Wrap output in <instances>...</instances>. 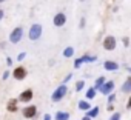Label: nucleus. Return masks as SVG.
Instances as JSON below:
<instances>
[{
	"label": "nucleus",
	"mask_w": 131,
	"mask_h": 120,
	"mask_svg": "<svg viewBox=\"0 0 131 120\" xmlns=\"http://www.w3.org/2000/svg\"><path fill=\"white\" fill-rule=\"evenodd\" d=\"M43 120H52L51 114H43Z\"/></svg>",
	"instance_id": "nucleus-32"
},
{
	"label": "nucleus",
	"mask_w": 131,
	"mask_h": 120,
	"mask_svg": "<svg viewBox=\"0 0 131 120\" xmlns=\"http://www.w3.org/2000/svg\"><path fill=\"white\" fill-rule=\"evenodd\" d=\"M22 37H23V28H22V26H17V28H14V29L11 31V34H9V42H11L13 45H17V43L22 40Z\"/></svg>",
	"instance_id": "nucleus-3"
},
{
	"label": "nucleus",
	"mask_w": 131,
	"mask_h": 120,
	"mask_svg": "<svg viewBox=\"0 0 131 120\" xmlns=\"http://www.w3.org/2000/svg\"><path fill=\"white\" fill-rule=\"evenodd\" d=\"M99 111H100V109H99V106H93V108L85 114V115H88L90 118H96V117L99 115Z\"/></svg>",
	"instance_id": "nucleus-17"
},
{
	"label": "nucleus",
	"mask_w": 131,
	"mask_h": 120,
	"mask_svg": "<svg viewBox=\"0 0 131 120\" xmlns=\"http://www.w3.org/2000/svg\"><path fill=\"white\" fill-rule=\"evenodd\" d=\"M82 65H83V62H82V58H80V57L74 60V68H76V69H79V68H80Z\"/></svg>",
	"instance_id": "nucleus-22"
},
{
	"label": "nucleus",
	"mask_w": 131,
	"mask_h": 120,
	"mask_svg": "<svg viewBox=\"0 0 131 120\" xmlns=\"http://www.w3.org/2000/svg\"><path fill=\"white\" fill-rule=\"evenodd\" d=\"M67 92H68V86L67 85H59L57 88H56V91L51 94V100L52 102H60L65 95H67Z\"/></svg>",
	"instance_id": "nucleus-2"
},
{
	"label": "nucleus",
	"mask_w": 131,
	"mask_h": 120,
	"mask_svg": "<svg viewBox=\"0 0 131 120\" xmlns=\"http://www.w3.org/2000/svg\"><path fill=\"white\" fill-rule=\"evenodd\" d=\"M77 106H79V109H80V111H85V112H88V111L93 108V106H91V103H90L86 99H85V100H79V105H77Z\"/></svg>",
	"instance_id": "nucleus-13"
},
{
	"label": "nucleus",
	"mask_w": 131,
	"mask_h": 120,
	"mask_svg": "<svg viewBox=\"0 0 131 120\" xmlns=\"http://www.w3.org/2000/svg\"><path fill=\"white\" fill-rule=\"evenodd\" d=\"M3 17H5V11H3V9H0V22H2Z\"/></svg>",
	"instance_id": "nucleus-33"
},
{
	"label": "nucleus",
	"mask_w": 131,
	"mask_h": 120,
	"mask_svg": "<svg viewBox=\"0 0 131 120\" xmlns=\"http://www.w3.org/2000/svg\"><path fill=\"white\" fill-rule=\"evenodd\" d=\"M13 65V58L11 57H6V66H11Z\"/></svg>",
	"instance_id": "nucleus-30"
},
{
	"label": "nucleus",
	"mask_w": 131,
	"mask_h": 120,
	"mask_svg": "<svg viewBox=\"0 0 131 120\" xmlns=\"http://www.w3.org/2000/svg\"><path fill=\"white\" fill-rule=\"evenodd\" d=\"M32 97H34V92H32V89H23L22 92H20V95H19V102L20 103H29L31 100H32Z\"/></svg>",
	"instance_id": "nucleus-9"
},
{
	"label": "nucleus",
	"mask_w": 131,
	"mask_h": 120,
	"mask_svg": "<svg viewBox=\"0 0 131 120\" xmlns=\"http://www.w3.org/2000/svg\"><path fill=\"white\" fill-rule=\"evenodd\" d=\"M71 79H73V74H71V73H70V74H68V76H67V77H65V79H63V85H67V83H68V82H70V80H71Z\"/></svg>",
	"instance_id": "nucleus-26"
},
{
	"label": "nucleus",
	"mask_w": 131,
	"mask_h": 120,
	"mask_svg": "<svg viewBox=\"0 0 131 120\" xmlns=\"http://www.w3.org/2000/svg\"><path fill=\"white\" fill-rule=\"evenodd\" d=\"M52 23H54L56 28H62L65 23H67V14H65V13H57L52 17Z\"/></svg>",
	"instance_id": "nucleus-8"
},
{
	"label": "nucleus",
	"mask_w": 131,
	"mask_h": 120,
	"mask_svg": "<svg viewBox=\"0 0 131 120\" xmlns=\"http://www.w3.org/2000/svg\"><path fill=\"white\" fill-rule=\"evenodd\" d=\"M102 45H103V48H105L106 51H114L116 46H117V40H116L114 35H106V37L103 39Z\"/></svg>",
	"instance_id": "nucleus-5"
},
{
	"label": "nucleus",
	"mask_w": 131,
	"mask_h": 120,
	"mask_svg": "<svg viewBox=\"0 0 131 120\" xmlns=\"http://www.w3.org/2000/svg\"><path fill=\"white\" fill-rule=\"evenodd\" d=\"M6 109H8L9 112H17V111H19V100H17V99H11V100L8 102V105H6Z\"/></svg>",
	"instance_id": "nucleus-11"
},
{
	"label": "nucleus",
	"mask_w": 131,
	"mask_h": 120,
	"mask_svg": "<svg viewBox=\"0 0 131 120\" xmlns=\"http://www.w3.org/2000/svg\"><path fill=\"white\" fill-rule=\"evenodd\" d=\"M106 111H110V112H114V105H108V106H106Z\"/></svg>",
	"instance_id": "nucleus-31"
},
{
	"label": "nucleus",
	"mask_w": 131,
	"mask_h": 120,
	"mask_svg": "<svg viewBox=\"0 0 131 120\" xmlns=\"http://www.w3.org/2000/svg\"><path fill=\"white\" fill-rule=\"evenodd\" d=\"M3 2H6V0H0V3H3Z\"/></svg>",
	"instance_id": "nucleus-36"
},
{
	"label": "nucleus",
	"mask_w": 131,
	"mask_h": 120,
	"mask_svg": "<svg viewBox=\"0 0 131 120\" xmlns=\"http://www.w3.org/2000/svg\"><path fill=\"white\" fill-rule=\"evenodd\" d=\"M114 88H116L114 82H113V80H106V82H105V85L99 89V92H100L102 95H106V97H108L110 94H113V92H114Z\"/></svg>",
	"instance_id": "nucleus-7"
},
{
	"label": "nucleus",
	"mask_w": 131,
	"mask_h": 120,
	"mask_svg": "<svg viewBox=\"0 0 131 120\" xmlns=\"http://www.w3.org/2000/svg\"><path fill=\"white\" fill-rule=\"evenodd\" d=\"M80 120H91V118H90V117H88V115H83V117H82V118H80Z\"/></svg>",
	"instance_id": "nucleus-34"
},
{
	"label": "nucleus",
	"mask_w": 131,
	"mask_h": 120,
	"mask_svg": "<svg viewBox=\"0 0 131 120\" xmlns=\"http://www.w3.org/2000/svg\"><path fill=\"white\" fill-rule=\"evenodd\" d=\"M42 34H43V26H42L40 23H34V25H31L29 32H28L29 40L36 42V40H39V39L42 37Z\"/></svg>",
	"instance_id": "nucleus-1"
},
{
	"label": "nucleus",
	"mask_w": 131,
	"mask_h": 120,
	"mask_svg": "<svg viewBox=\"0 0 131 120\" xmlns=\"http://www.w3.org/2000/svg\"><path fill=\"white\" fill-rule=\"evenodd\" d=\"M80 2H85V0H80Z\"/></svg>",
	"instance_id": "nucleus-37"
},
{
	"label": "nucleus",
	"mask_w": 131,
	"mask_h": 120,
	"mask_svg": "<svg viewBox=\"0 0 131 120\" xmlns=\"http://www.w3.org/2000/svg\"><path fill=\"white\" fill-rule=\"evenodd\" d=\"M122 118V114L119 112V111H114L113 114H111V117L108 118V120H120Z\"/></svg>",
	"instance_id": "nucleus-21"
},
{
	"label": "nucleus",
	"mask_w": 131,
	"mask_h": 120,
	"mask_svg": "<svg viewBox=\"0 0 131 120\" xmlns=\"http://www.w3.org/2000/svg\"><path fill=\"white\" fill-rule=\"evenodd\" d=\"M74 55V48L73 46H67L63 49V57H67V58H70V57H73Z\"/></svg>",
	"instance_id": "nucleus-19"
},
{
	"label": "nucleus",
	"mask_w": 131,
	"mask_h": 120,
	"mask_svg": "<svg viewBox=\"0 0 131 120\" xmlns=\"http://www.w3.org/2000/svg\"><path fill=\"white\" fill-rule=\"evenodd\" d=\"M120 91H122L123 94H131V76L123 82V85L120 86Z\"/></svg>",
	"instance_id": "nucleus-12"
},
{
	"label": "nucleus",
	"mask_w": 131,
	"mask_h": 120,
	"mask_svg": "<svg viewBox=\"0 0 131 120\" xmlns=\"http://www.w3.org/2000/svg\"><path fill=\"white\" fill-rule=\"evenodd\" d=\"M122 40H123V46H128V45H129V39H128V37H123Z\"/></svg>",
	"instance_id": "nucleus-29"
},
{
	"label": "nucleus",
	"mask_w": 131,
	"mask_h": 120,
	"mask_svg": "<svg viewBox=\"0 0 131 120\" xmlns=\"http://www.w3.org/2000/svg\"><path fill=\"white\" fill-rule=\"evenodd\" d=\"M82 62L83 63H93V62H96L97 60V55H91V54H83L82 57Z\"/></svg>",
	"instance_id": "nucleus-15"
},
{
	"label": "nucleus",
	"mask_w": 131,
	"mask_h": 120,
	"mask_svg": "<svg viewBox=\"0 0 131 120\" xmlns=\"http://www.w3.org/2000/svg\"><path fill=\"white\" fill-rule=\"evenodd\" d=\"M9 76H13V73H9V71L6 69V71L2 74V80H8V79H9Z\"/></svg>",
	"instance_id": "nucleus-24"
},
{
	"label": "nucleus",
	"mask_w": 131,
	"mask_h": 120,
	"mask_svg": "<svg viewBox=\"0 0 131 120\" xmlns=\"http://www.w3.org/2000/svg\"><path fill=\"white\" fill-rule=\"evenodd\" d=\"M26 76H28V71H26V68H25V66H22V65H19L17 68H14V69H13V77H14L16 80H19V82L25 80V79H26Z\"/></svg>",
	"instance_id": "nucleus-4"
},
{
	"label": "nucleus",
	"mask_w": 131,
	"mask_h": 120,
	"mask_svg": "<svg viewBox=\"0 0 131 120\" xmlns=\"http://www.w3.org/2000/svg\"><path fill=\"white\" fill-rule=\"evenodd\" d=\"M85 23H86V20H85V17H82V19H80V23H79V26H80V28H85Z\"/></svg>",
	"instance_id": "nucleus-27"
},
{
	"label": "nucleus",
	"mask_w": 131,
	"mask_h": 120,
	"mask_svg": "<svg viewBox=\"0 0 131 120\" xmlns=\"http://www.w3.org/2000/svg\"><path fill=\"white\" fill-rule=\"evenodd\" d=\"M105 82H106V80H105V77H97V79H96V82H94V85H93V86H94V88H96V89H97V91H99V89H100V88H102V86H103V85H105Z\"/></svg>",
	"instance_id": "nucleus-18"
},
{
	"label": "nucleus",
	"mask_w": 131,
	"mask_h": 120,
	"mask_svg": "<svg viewBox=\"0 0 131 120\" xmlns=\"http://www.w3.org/2000/svg\"><path fill=\"white\" fill-rule=\"evenodd\" d=\"M83 88H85V80H77V82H76V91L80 92Z\"/></svg>",
	"instance_id": "nucleus-20"
},
{
	"label": "nucleus",
	"mask_w": 131,
	"mask_h": 120,
	"mask_svg": "<svg viewBox=\"0 0 131 120\" xmlns=\"http://www.w3.org/2000/svg\"><path fill=\"white\" fill-rule=\"evenodd\" d=\"M25 57H26V52H20V54H17V62H22V60H25Z\"/></svg>",
	"instance_id": "nucleus-25"
},
{
	"label": "nucleus",
	"mask_w": 131,
	"mask_h": 120,
	"mask_svg": "<svg viewBox=\"0 0 131 120\" xmlns=\"http://www.w3.org/2000/svg\"><path fill=\"white\" fill-rule=\"evenodd\" d=\"M97 92H99V91H97V89H96L94 86H91V88H90V89L86 91V94H85L86 100H93V99L96 97V94H97Z\"/></svg>",
	"instance_id": "nucleus-16"
},
{
	"label": "nucleus",
	"mask_w": 131,
	"mask_h": 120,
	"mask_svg": "<svg viewBox=\"0 0 131 120\" xmlns=\"http://www.w3.org/2000/svg\"><path fill=\"white\" fill-rule=\"evenodd\" d=\"M114 102H116V94L113 92L108 95V105H114Z\"/></svg>",
	"instance_id": "nucleus-23"
},
{
	"label": "nucleus",
	"mask_w": 131,
	"mask_h": 120,
	"mask_svg": "<svg viewBox=\"0 0 131 120\" xmlns=\"http://www.w3.org/2000/svg\"><path fill=\"white\" fill-rule=\"evenodd\" d=\"M125 69H126V71H128V73H129V76H131V68H129V66H126V68H125Z\"/></svg>",
	"instance_id": "nucleus-35"
},
{
	"label": "nucleus",
	"mask_w": 131,
	"mask_h": 120,
	"mask_svg": "<svg viewBox=\"0 0 131 120\" xmlns=\"http://www.w3.org/2000/svg\"><path fill=\"white\" fill-rule=\"evenodd\" d=\"M125 108H126V109H131V94H129V99H128V102H126Z\"/></svg>",
	"instance_id": "nucleus-28"
},
{
	"label": "nucleus",
	"mask_w": 131,
	"mask_h": 120,
	"mask_svg": "<svg viewBox=\"0 0 131 120\" xmlns=\"http://www.w3.org/2000/svg\"><path fill=\"white\" fill-rule=\"evenodd\" d=\"M103 68H105V71H111L113 73V71H117L120 68V65L117 62H114V60H105Z\"/></svg>",
	"instance_id": "nucleus-10"
},
{
	"label": "nucleus",
	"mask_w": 131,
	"mask_h": 120,
	"mask_svg": "<svg viewBox=\"0 0 131 120\" xmlns=\"http://www.w3.org/2000/svg\"><path fill=\"white\" fill-rule=\"evenodd\" d=\"M22 115L25 118H34V117H37V106L36 105H26L22 109Z\"/></svg>",
	"instance_id": "nucleus-6"
},
{
	"label": "nucleus",
	"mask_w": 131,
	"mask_h": 120,
	"mask_svg": "<svg viewBox=\"0 0 131 120\" xmlns=\"http://www.w3.org/2000/svg\"><path fill=\"white\" fill-rule=\"evenodd\" d=\"M54 120H70V112L67 111H57L54 115Z\"/></svg>",
	"instance_id": "nucleus-14"
}]
</instances>
